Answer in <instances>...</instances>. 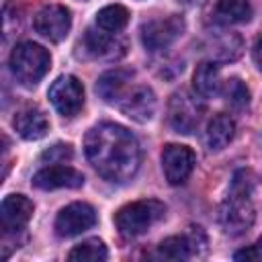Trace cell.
Returning a JSON list of instances; mask_svg holds the SVG:
<instances>
[{
    "mask_svg": "<svg viewBox=\"0 0 262 262\" xmlns=\"http://www.w3.org/2000/svg\"><path fill=\"white\" fill-rule=\"evenodd\" d=\"M84 151L92 168L108 182H127L141 164L135 135L117 123H98L84 137Z\"/></svg>",
    "mask_w": 262,
    "mask_h": 262,
    "instance_id": "obj_1",
    "label": "cell"
},
{
    "mask_svg": "<svg viewBox=\"0 0 262 262\" xmlns=\"http://www.w3.org/2000/svg\"><path fill=\"white\" fill-rule=\"evenodd\" d=\"M254 186H256V176L252 170H237L233 174L229 194L219 209V223L225 233L242 235L254 225L256 219V207L252 201Z\"/></svg>",
    "mask_w": 262,
    "mask_h": 262,
    "instance_id": "obj_2",
    "label": "cell"
},
{
    "mask_svg": "<svg viewBox=\"0 0 262 262\" xmlns=\"http://www.w3.org/2000/svg\"><path fill=\"white\" fill-rule=\"evenodd\" d=\"M49 63H51L49 51L33 41H23L14 45L10 53V70L14 78L27 88L37 86L43 80V76L49 70Z\"/></svg>",
    "mask_w": 262,
    "mask_h": 262,
    "instance_id": "obj_3",
    "label": "cell"
},
{
    "mask_svg": "<svg viewBox=\"0 0 262 262\" xmlns=\"http://www.w3.org/2000/svg\"><path fill=\"white\" fill-rule=\"evenodd\" d=\"M166 213L164 203L156 199H143L121 207L115 213V225L123 237H137L145 233Z\"/></svg>",
    "mask_w": 262,
    "mask_h": 262,
    "instance_id": "obj_4",
    "label": "cell"
},
{
    "mask_svg": "<svg viewBox=\"0 0 262 262\" xmlns=\"http://www.w3.org/2000/svg\"><path fill=\"white\" fill-rule=\"evenodd\" d=\"M203 117V104L188 90H178L168 102V121L176 133H192Z\"/></svg>",
    "mask_w": 262,
    "mask_h": 262,
    "instance_id": "obj_5",
    "label": "cell"
},
{
    "mask_svg": "<svg viewBox=\"0 0 262 262\" xmlns=\"http://www.w3.org/2000/svg\"><path fill=\"white\" fill-rule=\"evenodd\" d=\"M184 31V18L178 14H170L166 18H156L141 25V43L149 51L164 49L172 45Z\"/></svg>",
    "mask_w": 262,
    "mask_h": 262,
    "instance_id": "obj_6",
    "label": "cell"
},
{
    "mask_svg": "<svg viewBox=\"0 0 262 262\" xmlns=\"http://www.w3.org/2000/svg\"><path fill=\"white\" fill-rule=\"evenodd\" d=\"M47 94L55 111L63 117H74L84 104V86L76 76H59Z\"/></svg>",
    "mask_w": 262,
    "mask_h": 262,
    "instance_id": "obj_7",
    "label": "cell"
},
{
    "mask_svg": "<svg viewBox=\"0 0 262 262\" xmlns=\"http://www.w3.org/2000/svg\"><path fill=\"white\" fill-rule=\"evenodd\" d=\"M33 27L41 37H45L53 43H59L68 37L70 27H72L70 10L59 4H47L35 14Z\"/></svg>",
    "mask_w": 262,
    "mask_h": 262,
    "instance_id": "obj_8",
    "label": "cell"
},
{
    "mask_svg": "<svg viewBox=\"0 0 262 262\" xmlns=\"http://www.w3.org/2000/svg\"><path fill=\"white\" fill-rule=\"evenodd\" d=\"M205 244L207 239L203 229L190 227V231L184 235H174L160 242V246L156 248V256L164 260H188L192 256H199L205 250Z\"/></svg>",
    "mask_w": 262,
    "mask_h": 262,
    "instance_id": "obj_9",
    "label": "cell"
},
{
    "mask_svg": "<svg viewBox=\"0 0 262 262\" xmlns=\"http://www.w3.org/2000/svg\"><path fill=\"white\" fill-rule=\"evenodd\" d=\"M194 162H196L194 151L180 143H168L162 151V168H164L166 180L174 186L182 184L190 176Z\"/></svg>",
    "mask_w": 262,
    "mask_h": 262,
    "instance_id": "obj_10",
    "label": "cell"
},
{
    "mask_svg": "<svg viewBox=\"0 0 262 262\" xmlns=\"http://www.w3.org/2000/svg\"><path fill=\"white\" fill-rule=\"evenodd\" d=\"M96 223V213L88 203H72L55 217V231L59 237H74Z\"/></svg>",
    "mask_w": 262,
    "mask_h": 262,
    "instance_id": "obj_11",
    "label": "cell"
},
{
    "mask_svg": "<svg viewBox=\"0 0 262 262\" xmlns=\"http://www.w3.org/2000/svg\"><path fill=\"white\" fill-rule=\"evenodd\" d=\"M84 184V174L72 166L53 164L41 168L33 176V186L41 190H55V188H80Z\"/></svg>",
    "mask_w": 262,
    "mask_h": 262,
    "instance_id": "obj_12",
    "label": "cell"
},
{
    "mask_svg": "<svg viewBox=\"0 0 262 262\" xmlns=\"http://www.w3.org/2000/svg\"><path fill=\"white\" fill-rule=\"evenodd\" d=\"M205 14L213 25L225 27V25L250 20L252 6L248 0H209Z\"/></svg>",
    "mask_w": 262,
    "mask_h": 262,
    "instance_id": "obj_13",
    "label": "cell"
},
{
    "mask_svg": "<svg viewBox=\"0 0 262 262\" xmlns=\"http://www.w3.org/2000/svg\"><path fill=\"white\" fill-rule=\"evenodd\" d=\"M119 106L129 119L137 123H147L156 113V94L147 86H135L123 96Z\"/></svg>",
    "mask_w": 262,
    "mask_h": 262,
    "instance_id": "obj_14",
    "label": "cell"
},
{
    "mask_svg": "<svg viewBox=\"0 0 262 262\" xmlns=\"http://www.w3.org/2000/svg\"><path fill=\"white\" fill-rule=\"evenodd\" d=\"M33 217V203L23 194H8L0 205L2 229L6 233L20 231Z\"/></svg>",
    "mask_w": 262,
    "mask_h": 262,
    "instance_id": "obj_15",
    "label": "cell"
},
{
    "mask_svg": "<svg viewBox=\"0 0 262 262\" xmlns=\"http://www.w3.org/2000/svg\"><path fill=\"white\" fill-rule=\"evenodd\" d=\"M82 47L90 57H96V59H117L125 53V45L117 37H113V33L102 29L100 31L88 29L84 35Z\"/></svg>",
    "mask_w": 262,
    "mask_h": 262,
    "instance_id": "obj_16",
    "label": "cell"
},
{
    "mask_svg": "<svg viewBox=\"0 0 262 262\" xmlns=\"http://www.w3.org/2000/svg\"><path fill=\"white\" fill-rule=\"evenodd\" d=\"M133 78L131 70L125 68H115L104 72L98 82H96V92L104 102H121L123 96L127 94V86Z\"/></svg>",
    "mask_w": 262,
    "mask_h": 262,
    "instance_id": "obj_17",
    "label": "cell"
},
{
    "mask_svg": "<svg viewBox=\"0 0 262 262\" xmlns=\"http://www.w3.org/2000/svg\"><path fill=\"white\" fill-rule=\"evenodd\" d=\"M244 43L237 33H213L207 41V51L213 55V61H233L242 55Z\"/></svg>",
    "mask_w": 262,
    "mask_h": 262,
    "instance_id": "obj_18",
    "label": "cell"
},
{
    "mask_svg": "<svg viewBox=\"0 0 262 262\" xmlns=\"http://www.w3.org/2000/svg\"><path fill=\"white\" fill-rule=\"evenodd\" d=\"M14 129L18 131V135L23 139H41L47 129H49V123L43 115V111H39L37 106H27L23 111L16 113L14 117Z\"/></svg>",
    "mask_w": 262,
    "mask_h": 262,
    "instance_id": "obj_19",
    "label": "cell"
},
{
    "mask_svg": "<svg viewBox=\"0 0 262 262\" xmlns=\"http://www.w3.org/2000/svg\"><path fill=\"white\" fill-rule=\"evenodd\" d=\"M233 133H235V123H233V119L227 113L213 115V119L209 121L207 131H205L207 147L213 149V151L223 149L233 139Z\"/></svg>",
    "mask_w": 262,
    "mask_h": 262,
    "instance_id": "obj_20",
    "label": "cell"
},
{
    "mask_svg": "<svg viewBox=\"0 0 262 262\" xmlns=\"http://www.w3.org/2000/svg\"><path fill=\"white\" fill-rule=\"evenodd\" d=\"M194 90L199 96L203 98H213L221 92V76H219V68L215 61H203L196 66L194 76Z\"/></svg>",
    "mask_w": 262,
    "mask_h": 262,
    "instance_id": "obj_21",
    "label": "cell"
},
{
    "mask_svg": "<svg viewBox=\"0 0 262 262\" xmlns=\"http://www.w3.org/2000/svg\"><path fill=\"white\" fill-rule=\"evenodd\" d=\"M129 23V10L123 4H108L96 14V25L102 31L119 33Z\"/></svg>",
    "mask_w": 262,
    "mask_h": 262,
    "instance_id": "obj_22",
    "label": "cell"
},
{
    "mask_svg": "<svg viewBox=\"0 0 262 262\" xmlns=\"http://www.w3.org/2000/svg\"><path fill=\"white\" fill-rule=\"evenodd\" d=\"M68 258L78 260V262H102L108 258V250L98 237H94V239H86V242L74 246L70 250Z\"/></svg>",
    "mask_w": 262,
    "mask_h": 262,
    "instance_id": "obj_23",
    "label": "cell"
},
{
    "mask_svg": "<svg viewBox=\"0 0 262 262\" xmlns=\"http://www.w3.org/2000/svg\"><path fill=\"white\" fill-rule=\"evenodd\" d=\"M221 92H223V96H225V102H227L229 106H233L235 111H242V108H246V106L250 104V90H248V86H246L239 78H229V80H225Z\"/></svg>",
    "mask_w": 262,
    "mask_h": 262,
    "instance_id": "obj_24",
    "label": "cell"
},
{
    "mask_svg": "<svg viewBox=\"0 0 262 262\" xmlns=\"http://www.w3.org/2000/svg\"><path fill=\"white\" fill-rule=\"evenodd\" d=\"M72 158H74V149H72L70 143H55V145H51L49 149H45L41 154V160L49 162V164H63Z\"/></svg>",
    "mask_w": 262,
    "mask_h": 262,
    "instance_id": "obj_25",
    "label": "cell"
},
{
    "mask_svg": "<svg viewBox=\"0 0 262 262\" xmlns=\"http://www.w3.org/2000/svg\"><path fill=\"white\" fill-rule=\"evenodd\" d=\"M233 258L235 260H262V237L256 244H252L250 248H244V250L235 252Z\"/></svg>",
    "mask_w": 262,
    "mask_h": 262,
    "instance_id": "obj_26",
    "label": "cell"
},
{
    "mask_svg": "<svg viewBox=\"0 0 262 262\" xmlns=\"http://www.w3.org/2000/svg\"><path fill=\"white\" fill-rule=\"evenodd\" d=\"M252 57H254V63L258 66V70H262V35L254 41V47H252Z\"/></svg>",
    "mask_w": 262,
    "mask_h": 262,
    "instance_id": "obj_27",
    "label": "cell"
}]
</instances>
